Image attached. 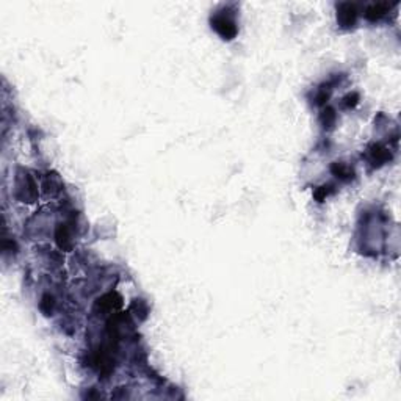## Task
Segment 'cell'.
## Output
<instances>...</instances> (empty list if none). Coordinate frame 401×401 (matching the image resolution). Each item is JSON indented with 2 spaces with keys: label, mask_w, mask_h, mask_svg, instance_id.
Returning a JSON list of instances; mask_svg holds the SVG:
<instances>
[{
  "label": "cell",
  "mask_w": 401,
  "mask_h": 401,
  "mask_svg": "<svg viewBox=\"0 0 401 401\" xmlns=\"http://www.w3.org/2000/svg\"><path fill=\"white\" fill-rule=\"evenodd\" d=\"M212 27L224 39H232L237 35V27L232 19L224 15H218L212 19Z\"/></svg>",
  "instance_id": "6da1fadb"
},
{
  "label": "cell",
  "mask_w": 401,
  "mask_h": 401,
  "mask_svg": "<svg viewBox=\"0 0 401 401\" xmlns=\"http://www.w3.org/2000/svg\"><path fill=\"white\" fill-rule=\"evenodd\" d=\"M337 19L343 27H351L356 20V6L351 3H342L339 6Z\"/></svg>",
  "instance_id": "7a4b0ae2"
},
{
  "label": "cell",
  "mask_w": 401,
  "mask_h": 401,
  "mask_svg": "<svg viewBox=\"0 0 401 401\" xmlns=\"http://www.w3.org/2000/svg\"><path fill=\"white\" fill-rule=\"evenodd\" d=\"M55 240H57L58 246L61 249H69L72 246V240H71V234H69V229L66 224H60L57 227V232H55Z\"/></svg>",
  "instance_id": "3957f363"
},
{
  "label": "cell",
  "mask_w": 401,
  "mask_h": 401,
  "mask_svg": "<svg viewBox=\"0 0 401 401\" xmlns=\"http://www.w3.org/2000/svg\"><path fill=\"white\" fill-rule=\"evenodd\" d=\"M119 304H121V299H119L116 293H108L97 301V306H99L102 311H113Z\"/></svg>",
  "instance_id": "277c9868"
},
{
  "label": "cell",
  "mask_w": 401,
  "mask_h": 401,
  "mask_svg": "<svg viewBox=\"0 0 401 401\" xmlns=\"http://www.w3.org/2000/svg\"><path fill=\"white\" fill-rule=\"evenodd\" d=\"M390 5L389 3H375L367 8V13H365V16H367L370 20H376L381 16H384L387 11H389Z\"/></svg>",
  "instance_id": "5b68a950"
},
{
  "label": "cell",
  "mask_w": 401,
  "mask_h": 401,
  "mask_svg": "<svg viewBox=\"0 0 401 401\" xmlns=\"http://www.w3.org/2000/svg\"><path fill=\"white\" fill-rule=\"evenodd\" d=\"M332 173L337 174V175H340V177H348V175H351L349 170L343 163H335L332 166Z\"/></svg>",
  "instance_id": "8992f818"
},
{
  "label": "cell",
  "mask_w": 401,
  "mask_h": 401,
  "mask_svg": "<svg viewBox=\"0 0 401 401\" xmlns=\"http://www.w3.org/2000/svg\"><path fill=\"white\" fill-rule=\"evenodd\" d=\"M371 154H373V158H375V161H379V163H381V161H384V160H387V157H389L387 151L381 149V147H376L375 151H371Z\"/></svg>",
  "instance_id": "52a82bcc"
},
{
  "label": "cell",
  "mask_w": 401,
  "mask_h": 401,
  "mask_svg": "<svg viewBox=\"0 0 401 401\" xmlns=\"http://www.w3.org/2000/svg\"><path fill=\"white\" fill-rule=\"evenodd\" d=\"M52 306H53V299H52L51 296H44L43 301H41V311H43L46 315L51 314Z\"/></svg>",
  "instance_id": "ba28073f"
},
{
  "label": "cell",
  "mask_w": 401,
  "mask_h": 401,
  "mask_svg": "<svg viewBox=\"0 0 401 401\" xmlns=\"http://www.w3.org/2000/svg\"><path fill=\"white\" fill-rule=\"evenodd\" d=\"M325 124H328V127H331V124L334 122V119H335V115H334V111L332 110H328L325 111Z\"/></svg>",
  "instance_id": "9c48e42d"
}]
</instances>
